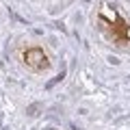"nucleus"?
Masks as SVG:
<instances>
[{
	"label": "nucleus",
	"mask_w": 130,
	"mask_h": 130,
	"mask_svg": "<svg viewBox=\"0 0 130 130\" xmlns=\"http://www.w3.org/2000/svg\"><path fill=\"white\" fill-rule=\"evenodd\" d=\"M98 22L102 24L104 30L111 32V37L115 41H126L130 37V26L126 24V20L119 15V11L115 7H108V5H102L100 13H98Z\"/></svg>",
	"instance_id": "1"
},
{
	"label": "nucleus",
	"mask_w": 130,
	"mask_h": 130,
	"mask_svg": "<svg viewBox=\"0 0 130 130\" xmlns=\"http://www.w3.org/2000/svg\"><path fill=\"white\" fill-rule=\"evenodd\" d=\"M20 61H22V65L26 70L35 72V74H41V72H46L48 67H50V56H48V52L43 50L41 46L24 48V50L20 52Z\"/></svg>",
	"instance_id": "2"
}]
</instances>
